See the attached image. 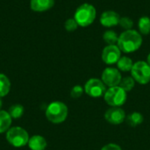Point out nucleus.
I'll list each match as a JSON object with an SVG mask.
<instances>
[{"label": "nucleus", "instance_id": "nucleus-22", "mask_svg": "<svg viewBox=\"0 0 150 150\" xmlns=\"http://www.w3.org/2000/svg\"><path fill=\"white\" fill-rule=\"evenodd\" d=\"M119 25L123 29H125V31L131 30V29H133V26H134V21L132 18H130L128 17H120Z\"/></svg>", "mask_w": 150, "mask_h": 150}, {"label": "nucleus", "instance_id": "nucleus-5", "mask_svg": "<svg viewBox=\"0 0 150 150\" xmlns=\"http://www.w3.org/2000/svg\"><path fill=\"white\" fill-rule=\"evenodd\" d=\"M6 140L11 146L21 148L28 144L29 134L20 127H13L6 132Z\"/></svg>", "mask_w": 150, "mask_h": 150}, {"label": "nucleus", "instance_id": "nucleus-15", "mask_svg": "<svg viewBox=\"0 0 150 150\" xmlns=\"http://www.w3.org/2000/svg\"><path fill=\"white\" fill-rule=\"evenodd\" d=\"M117 66H118V69L120 71L128 72V71H131V69L134 66V62L131 58H129L127 56H121L120 59L117 62Z\"/></svg>", "mask_w": 150, "mask_h": 150}, {"label": "nucleus", "instance_id": "nucleus-3", "mask_svg": "<svg viewBox=\"0 0 150 150\" xmlns=\"http://www.w3.org/2000/svg\"><path fill=\"white\" fill-rule=\"evenodd\" d=\"M68 112V107L64 103L54 101L48 105L46 109L45 114L47 119L50 122L54 124H60L67 119Z\"/></svg>", "mask_w": 150, "mask_h": 150}, {"label": "nucleus", "instance_id": "nucleus-17", "mask_svg": "<svg viewBox=\"0 0 150 150\" xmlns=\"http://www.w3.org/2000/svg\"><path fill=\"white\" fill-rule=\"evenodd\" d=\"M11 90V82L9 78L4 75L0 73V98L6 96Z\"/></svg>", "mask_w": 150, "mask_h": 150}, {"label": "nucleus", "instance_id": "nucleus-20", "mask_svg": "<svg viewBox=\"0 0 150 150\" xmlns=\"http://www.w3.org/2000/svg\"><path fill=\"white\" fill-rule=\"evenodd\" d=\"M134 84H135V81L132 76H126V77H123L121 79L119 86L121 87L126 92H127V91H130L134 89Z\"/></svg>", "mask_w": 150, "mask_h": 150}, {"label": "nucleus", "instance_id": "nucleus-11", "mask_svg": "<svg viewBox=\"0 0 150 150\" xmlns=\"http://www.w3.org/2000/svg\"><path fill=\"white\" fill-rule=\"evenodd\" d=\"M120 16L114 11H105L100 17V24L105 27H112L118 25Z\"/></svg>", "mask_w": 150, "mask_h": 150}, {"label": "nucleus", "instance_id": "nucleus-8", "mask_svg": "<svg viewBox=\"0 0 150 150\" xmlns=\"http://www.w3.org/2000/svg\"><path fill=\"white\" fill-rule=\"evenodd\" d=\"M121 79H122V76H121L120 71L118 69L111 68V67L105 69L101 76V80L103 81V83L109 88L119 86Z\"/></svg>", "mask_w": 150, "mask_h": 150}, {"label": "nucleus", "instance_id": "nucleus-19", "mask_svg": "<svg viewBox=\"0 0 150 150\" xmlns=\"http://www.w3.org/2000/svg\"><path fill=\"white\" fill-rule=\"evenodd\" d=\"M103 39L107 45H117L119 40V35L112 30H107L103 35Z\"/></svg>", "mask_w": 150, "mask_h": 150}, {"label": "nucleus", "instance_id": "nucleus-6", "mask_svg": "<svg viewBox=\"0 0 150 150\" xmlns=\"http://www.w3.org/2000/svg\"><path fill=\"white\" fill-rule=\"evenodd\" d=\"M131 75L135 82L140 84H147L150 82V66L147 62L138 61L134 63Z\"/></svg>", "mask_w": 150, "mask_h": 150}, {"label": "nucleus", "instance_id": "nucleus-16", "mask_svg": "<svg viewBox=\"0 0 150 150\" xmlns=\"http://www.w3.org/2000/svg\"><path fill=\"white\" fill-rule=\"evenodd\" d=\"M143 120H144L143 115L138 112H132L126 117V120H127V124L130 125L131 127H137V126L141 125L143 122Z\"/></svg>", "mask_w": 150, "mask_h": 150}, {"label": "nucleus", "instance_id": "nucleus-23", "mask_svg": "<svg viewBox=\"0 0 150 150\" xmlns=\"http://www.w3.org/2000/svg\"><path fill=\"white\" fill-rule=\"evenodd\" d=\"M78 26L79 25H78L77 22L76 21V19L74 18L67 19L65 24H64V27L68 32H74L78 28Z\"/></svg>", "mask_w": 150, "mask_h": 150}, {"label": "nucleus", "instance_id": "nucleus-12", "mask_svg": "<svg viewBox=\"0 0 150 150\" xmlns=\"http://www.w3.org/2000/svg\"><path fill=\"white\" fill-rule=\"evenodd\" d=\"M54 5V0H31L30 7L33 11L43 12L50 10Z\"/></svg>", "mask_w": 150, "mask_h": 150}, {"label": "nucleus", "instance_id": "nucleus-13", "mask_svg": "<svg viewBox=\"0 0 150 150\" xmlns=\"http://www.w3.org/2000/svg\"><path fill=\"white\" fill-rule=\"evenodd\" d=\"M47 145L46 139L41 135H33L28 141V146L31 150H45Z\"/></svg>", "mask_w": 150, "mask_h": 150}, {"label": "nucleus", "instance_id": "nucleus-25", "mask_svg": "<svg viewBox=\"0 0 150 150\" xmlns=\"http://www.w3.org/2000/svg\"><path fill=\"white\" fill-rule=\"evenodd\" d=\"M101 150H122L121 148L117 145V144H114V143H109L105 146H104Z\"/></svg>", "mask_w": 150, "mask_h": 150}, {"label": "nucleus", "instance_id": "nucleus-7", "mask_svg": "<svg viewBox=\"0 0 150 150\" xmlns=\"http://www.w3.org/2000/svg\"><path fill=\"white\" fill-rule=\"evenodd\" d=\"M84 91L90 97L99 98L105 95L106 91V85L101 79L91 78L86 82L84 85Z\"/></svg>", "mask_w": 150, "mask_h": 150}, {"label": "nucleus", "instance_id": "nucleus-2", "mask_svg": "<svg viewBox=\"0 0 150 150\" xmlns=\"http://www.w3.org/2000/svg\"><path fill=\"white\" fill-rule=\"evenodd\" d=\"M97 11L96 8L88 3L83 4L76 9L74 18L81 27H87L91 25L96 19Z\"/></svg>", "mask_w": 150, "mask_h": 150}, {"label": "nucleus", "instance_id": "nucleus-18", "mask_svg": "<svg viewBox=\"0 0 150 150\" xmlns=\"http://www.w3.org/2000/svg\"><path fill=\"white\" fill-rule=\"evenodd\" d=\"M138 27L140 33L142 35H148L150 33V18L147 16H143L139 19Z\"/></svg>", "mask_w": 150, "mask_h": 150}, {"label": "nucleus", "instance_id": "nucleus-9", "mask_svg": "<svg viewBox=\"0 0 150 150\" xmlns=\"http://www.w3.org/2000/svg\"><path fill=\"white\" fill-rule=\"evenodd\" d=\"M102 60L105 64L112 65L121 57V51L117 45H107L102 51Z\"/></svg>", "mask_w": 150, "mask_h": 150}, {"label": "nucleus", "instance_id": "nucleus-4", "mask_svg": "<svg viewBox=\"0 0 150 150\" xmlns=\"http://www.w3.org/2000/svg\"><path fill=\"white\" fill-rule=\"evenodd\" d=\"M105 101L112 107H120L123 105L127 98V92L120 86L110 87L106 90L104 95Z\"/></svg>", "mask_w": 150, "mask_h": 150}, {"label": "nucleus", "instance_id": "nucleus-27", "mask_svg": "<svg viewBox=\"0 0 150 150\" xmlns=\"http://www.w3.org/2000/svg\"><path fill=\"white\" fill-rule=\"evenodd\" d=\"M2 105H3V103H2V100H1V98H0V111H1Z\"/></svg>", "mask_w": 150, "mask_h": 150}, {"label": "nucleus", "instance_id": "nucleus-1", "mask_svg": "<svg viewBox=\"0 0 150 150\" xmlns=\"http://www.w3.org/2000/svg\"><path fill=\"white\" fill-rule=\"evenodd\" d=\"M142 35L136 30L131 29L123 32L119 35L117 46L120 51L125 54H130L137 51L142 45Z\"/></svg>", "mask_w": 150, "mask_h": 150}, {"label": "nucleus", "instance_id": "nucleus-14", "mask_svg": "<svg viewBox=\"0 0 150 150\" xmlns=\"http://www.w3.org/2000/svg\"><path fill=\"white\" fill-rule=\"evenodd\" d=\"M12 118L8 112L0 111V134L7 132L11 127Z\"/></svg>", "mask_w": 150, "mask_h": 150}, {"label": "nucleus", "instance_id": "nucleus-26", "mask_svg": "<svg viewBox=\"0 0 150 150\" xmlns=\"http://www.w3.org/2000/svg\"><path fill=\"white\" fill-rule=\"evenodd\" d=\"M147 62H148V64L150 66V53L149 54V55H148V58H147Z\"/></svg>", "mask_w": 150, "mask_h": 150}, {"label": "nucleus", "instance_id": "nucleus-10", "mask_svg": "<svg viewBox=\"0 0 150 150\" xmlns=\"http://www.w3.org/2000/svg\"><path fill=\"white\" fill-rule=\"evenodd\" d=\"M126 112L120 107H111L105 113V120L112 125H120L126 120Z\"/></svg>", "mask_w": 150, "mask_h": 150}, {"label": "nucleus", "instance_id": "nucleus-24", "mask_svg": "<svg viewBox=\"0 0 150 150\" xmlns=\"http://www.w3.org/2000/svg\"><path fill=\"white\" fill-rule=\"evenodd\" d=\"M84 91V89L81 85H76L74 86L70 91V96L73 98H80Z\"/></svg>", "mask_w": 150, "mask_h": 150}, {"label": "nucleus", "instance_id": "nucleus-21", "mask_svg": "<svg viewBox=\"0 0 150 150\" xmlns=\"http://www.w3.org/2000/svg\"><path fill=\"white\" fill-rule=\"evenodd\" d=\"M8 112L12 119H18L24 113V107L21 105H14L10 107Z\"/></svg>", "mask_w": 150, "mask_h": 150}]
</instances>
